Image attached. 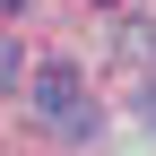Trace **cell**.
I'll return each instance as SVG.
<instances>
[{
    "label": "cell",
    "instance_id": "7a4b0ae2",
    "mask_svg": "<svg viewBox=\"0 0 156 156\" xmlns=\"http://www.w3.org/2000/svg\"><path fill=\"white\" fill-rule=\"evenodd\" d=\"M139 104H147V122H156V78H147V87H139Z\"/></svg>",
    "mask_w": 156,
    "mask_h": 156
},
{
    "label": "cell",
    "instance_id": "6da1fadb",
    "mask_svg": "<svg viewBox=\"0 0 156 156\" xmlns=\"http://www.w3.org/2000/svg\"><path fill=\"white\" fill-rule=\"evenodd\" d=\"M26 104L44 113L52 139H69V147L104 130V113H95V95L78 87V69H69V61H44V69H35V78H26Z\"/></svg>",
    "mask_w": 156,
    "mask_h": 156
}]
</instances>
